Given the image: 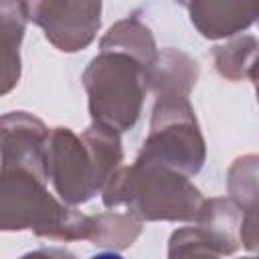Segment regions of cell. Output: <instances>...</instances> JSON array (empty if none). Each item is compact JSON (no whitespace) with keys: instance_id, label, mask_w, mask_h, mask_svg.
Listing matches in <instances>:
<instances>
[{"instance_id":"6da1fadb","label":"cell","mask_w":259,"mask_h":259,"mask_svg":"<svg viewBox=\"0 0 259 259\" xmlns=\"http://www.w3.org/2000/svg\"><path fill=\"white\" fill-rule=\"evenodd\" d=\"M121 160L117 132L95 123L79 136L69 127H55L47 142V178L69 204L89 200L105 186Z\"/></svg>"},{"instance_id":"7a4b0ae2","label":"cell","mask_w":259,"mask_h":259,"mask_svg":"<svg viewBox=\"0 0 259 259\" xmlns=\"http://www.w3.org/2000/svg\"><path fill=\"white\" fill-rule=\"evenodd\" d=\"M107 208L125 204L146 221H190L198 217L202 198L188 176L162 164L138 162L113 172L103 186Z\"/></svg>"},{"instance_id":"3957f363","label":"cell","mask_w":259,"mask_h":259,"mask_svg":"<svg viewBox=\"0 0 259 259\" xmlns=\"http://www.w3.org/2000/svg\"><path fill=\"white\" fill-rule=\"evenodd\" d=\"M89 111L95 123L115 132L132 130L148 91L146 67L127 53L101 51L83 73Z\"/></svg>"},{"instance_id":"277c9868","label":"cell","mask_w":259,"mask_h":259,"mask_svg":"<svg viewBox=\"0 0 259 259\" xmlns=\"http://www.w3.org/2000/svg\"><path fill=\"white\" fill-rule=\"evenodd\" d=\"M42 178L24 172H0V229H34L51 239H87L89 217L59 204L47 190Z\"/></svg>"},{"instance_id":"5b68a950","label":"cell","mask_w":259,"mask_h":259,"mask_svg":"<svg viewBox=\"0 0 259 259\" xmlns=\"http://www.w3.org/2000/svg\"><path fill=\"white\" fill-rule=\"evenodd\" d=\"M150 136L138 162L162 164L192 176L204 162V142L186 97H156Z\"/></svg>"},{"instance_id":"8992f818","label":"cell","mask_w":259,"mask_h":259,"mask_svg":"<svg viewBox=\"0 0 259 259\" xmlns=\"http://www.w3.org/2000/svg\"><path fill=\"white\" fill-rule=\"evenodd\" d=\"M28 18L65 53L85 49L101 22V0H24Z\"/></svg>"},{"instance_id":"52a82bcc","label":"cell","mask_w":259,"mask_h":259,"mask_svg":"<svg viewBox=\"0 0 259 259\" xmlns=\"http://www.w3.org/2000/svg\"><path fill=\"white\" fill-rule=\"evenodd\" d=\"M47 142L45 123L24 111L0 117V172L24 170L47 180Z\"/></svg>"},{"instance_id":"ba28073f","label":"cell","mask_w":259,"mask_h":259,"mask_svg":"<svg viewBox=\"0 0 259 259\" xmlns=\"http://www.w3.org/2000/svg\"><path fill=\"white\" fill-rule=\"evenodd\" d=\"M257 0H186L192 24L206 38H225L255 20Z\"/></svg>"},{"instance_id":"9c48e42d","label":"cell","mask_w":259,"mask_h":259,"mask_svg":"<svg viewBox=\"0 0 259 259\" xmlns=\"http://www.w3.org/2000/svg\"><path fill=\"white\" fill-rule=\"evenodd\" d=\"M24 0H0V95L8 93L20 77L18 47L26 24Z\"/></svg>"},{"instance_id":"30bf717a","label":"cell","mask_w":259,"mask_h":259,"mask_svg":"<svg viewBox=\"0 0 259 259\" xmlns=\"http://www.w3.org/2000/svg\"><path fill=\"white\" fill-rule=\"evenodd\" d=\"M148 87L154 89L156 97H186L190 87L196 83L198 67L196 61L178 51H164L146 71Z\"/></svg>"},{"instance_id":"8fae6325","label":"cell","mask_w":259,"mask_h":259,"mask_svg":"<svg viewBox=\"0 0 259 259\" xmlns=\"http://www.w3.org/2000/svg\"><path fill=\"white\" fill-rule=\"evenodd\" d=\"M101 51L127 53L134 59H138L146 67V71L158 57L156 45H154V38H152L148 26H144L136 18H125V20L117 22L115 26H111L107 30V34L101 38Z\"/></svg>"},{"instance_id":"7c38bea8","label":"cell","mask_w":259,"mask_h":259,"mask_svg":"<svg viewBox=\"0 0 259 259\" xmlns=\"http://www.w3.org/2000/svg\"><path fill=\"white\" fill-rule=\"evenodd\" d=\"M140 233V223L127 214L105 212L99 217H89L87 239L95 241V245H111V247H127Z\"/></svg>"}]
</instances>
